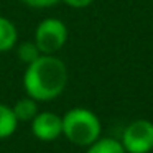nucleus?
I'll return each mask as SVG.
<instances>
[{"label":"nucleus","instance_id":"39448f33","mask_svg":"<svg viewBox=\"0 0 153 153\" xmlns=\"http://www.w3.org/2000/svg\"><path fill=\"white\" fill-rule=\"evenodd\" d=\"M31 132L41 142H53L63 135V119L54 112H38L31 120Z\"/></svg>","mask_w":153,"mask_h":153},{"label":"nucleus","instance_id":"7ed1b4c3","mask_svg":"<svg viewBox=\"0 0 153 153\" xmlns=\"http://www.w3.org/2000/svg\"><path fill=\"white\" fill-rule=\"evenodd\" d=\"M68 28L59 18H45L35 30V45L41 54H54L66 45Z\"/></svg>","mask_w":153,"mask_h":153},{"label":"nucleus","instance_id":"9b49d317","mask_svg":"<svg viewBox=\"0 0 153 153\" xmlns=\"http://www.w3.org/2000/svg\"><path fill=\"white\" fill-rule=\"evenodd\" d=\"M25 5L28 7H33V8H50L53 5L59 4L61 0H22Z\"/></svg>","mask_w":153,"mask_h":153},{"label":"nucleus","instance_id":"0eeeda50","mask_svg":"<svg viewBox=\"0 0 153 153\" xmlns=\"http://www.w3.org/2000/svg\"><path fill=\"white\" fill-rule=\"evenodd\" d=\"M17 40H18V31L13 22H10L5 17H0V53L10 51L15 46Z\"/></svg>","mask_w":153,"mask_h":153},{"label":"nucleus","instance_id":"f03ea898","mask_svg":"<svg viewBox=\"0 0 153 153\" xmlns=\"http://www.w3.org/2000/svg\"><path fill=\"white\" fill-rule=\"evenodd\" d=\"M61 119H63V135L73 145L89 146L97 138H100L102 125L99 117L92 110L76 107L68 110Z\"/></svg>","mask_w":153,"mask_h":153},{"label":"nucleus","instance_id":"1a4fd4ad","mask_svg":"<svg viewBox=\"0 0 153 153\" xmlns=\"http://www.w3.org/2000/svg\"><path fill=\"white\" fill-rule=\"evenodd\" d=\"M86 153H127L123 148L122 142L112 137H105V138H97L92 145L87 146Z\"/></svg>","mask_w":153,"mask_h":153},{"label":"nucleus","instance_id":"9d476101","mask_svg":"<svg viewBox=\"0 0 153 153\" xmlns=\"http://www.w3.org/2000/svg\"><path fill=\"white\" fill-rule=\"evenodd\" d=\"M17 54H18V59H20L22 63H25L27 66L41 56V53H40V50H38V46L35 45V41H23V43L18 46Z\"/></svg>","mask_w":153,"mask_h":153},{"label":"nucleus","instance_id":"20e7f679","mask_svg":"<svg viewBox=\"0 0 153 153\" xmlns=\"http://www.w3.org/2000/svg\"><path fill=\"white\" fill-rule=\"evenodd\" d=\"M122 145L127 153H150L153 150V122L137 119L125 127Z\"/></svg>","mask_w":153,"mask_h":153},{"label":"nucleus","instance_id":"6e6552de","mask_svg":"<svg viewBox=\"0 0 153 153\" xmlns=\"http://www.w3.org/2000/svg\"><path fill=\"white\" fill-rule=\"evenodd\" d=\"M17 127L18 120L13 114V109L7 104H0V140L12 137Z\"/></svg>","mask_w":153,"mask_h":153},{"label":"nucleus","instance_id":"423d86ee","mask_svg":"<svg viewBox=\"0 0 153 153\" xmlns=\"http://www.w3.org/2000/svg\"><path fill=\"white\" fill-rule=\"evenodd\" d=\"M13 114L17 117L18 123L20 122H31L38 114V100L31 99L30 96L22 97L15 102V105L12 107Z\"/></svg>","mask_w":153,"mask_h":153},{"label":"nucleus","instance_id":"f8f14e48","mask_svg":"<svg viewBox=\"0 0 153 153\" xmlns=\"http://www.w3.org/2000/svg\"><path fill=\"white\" fill-rule=\"evenodd\" d=\"M61 2H64L66 5H69L73 8H86L92 4L94 0H61Z\"/></svg>","mask_w":153,"mask_h":153},{"label":"nucleus","instance_id":"f257e3e1","mask_svg":"<svg viewBox=\"0 0 153 153\" xmlns=\"http://www.w3.org/2000/svg\"><path fill=\"white\" fill-rule=\"evenodd\" d=\"M68 86V68L54 54H41L28 64L23 74L27 96L38 102H48L64 92Z\"/></svg>","mask_w":153,"mask_h":153}]
</instances>
